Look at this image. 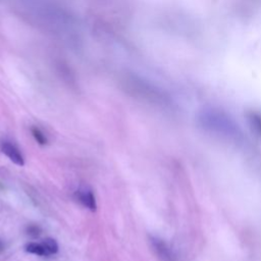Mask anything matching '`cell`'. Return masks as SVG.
Instances as JSON below:
<instances>
[{
	"instance_id": "obj_1",
	"label": "cell",
	"mask_w": 261,
	"mask_h": 261,
	"mask_svg": "<svg viewBox=\"0 0 261 261\" xmlns=\"http://www.w3.org/2000/svg\"><path fill=\"white\" fill-rule=\"evenodd\" d=\"M1 151L3 153L12 160L14 163H16L19 167H23L25 165V161L23 158V155L19 153V149L8 142H3L1 144Z\"/></svg>"
},
{
	"instance_id": "obj_2",
	"label": "cell",
	"mask_w": 261,
	"mask_h": 261,
	"mask_svg": "<svg viewBox=\"0 0 261 261\" xmlns=\"http://www.w3.org/2000/svg\"><path fill=\"white\" fill-rule=\"evenodd\" d=\"M77 198L78 200L84 205L86 207H88L91 211L96 210V200L93 193L88 190V189H82L78 191L77 193Z\"/></svg>"
},
{
	"instance_id": "obj_3",
	"label": "cell",
	"mask_w": 261,
	"mask_h": 261,
	"mask_svg": "<svg viewBox=\"0 0 261 261\" xmlns=\"http://www.w3.org/2000/svg\"><path fill=\"white\" fill-rule=\"evenodd\" d=\"M248 121L253 132L258 136H261V114L258 112L249 113Z\"/></svg>"
},
{
	"instance_id": "obj_4",
	"label": "cell",
	"mask_w": 261,
	"mask_h": 261,
	"mask_svg": "<svg viewBox=\"0 0 261 261\" xmlns=\"http://www.w3.org/2000/svg\"><path fill=\"white\" fill-rule=\"evenodd\" d=\"M41 244L43 245V247H44V249H45L46 256L53 255V254L57 253V251H58V245H57L56 241L54 240V239L47 238V239H45V240H43L41 242Z\"/></svg>"
},
{
	"instance_id": "obj_5",
	"label": "cell",
	"mask_w": 261,
	"mask_h": 261,
	"mask_svg": "<svg viewBox=\"0 0 261 261\" xmlns=\"http://www.w3.org/2000/svg\"><path fill=\"white\" fill-rule=\"evenodd\" d=\"M26 251L39 256H46L45 249L41 243H30L26 246Z\"/></svg>"
},
{
	"instance_id": "obj_6",
	"label": "cell",
	"mask_w": 261,
	"mask_h": 261,
	"mask_svg": "<svg viewBox=\"0 0 261 261\" xmlns=\"http://www.w3.org/2000/svg\"><path fill=\"white\" fill-rule=\"evenodd\" d=\"M154 247L158 251L159 255L161 256V258H165L166 260H169L170 257V251L168 250V248L166 246L165 243H162L160 240H155L154 241Z\"/></svg>"
},
{
	"instance_id": "obj_7",
	"label": "cell",
	"mask_w": 261,
	"mask_h": 261,
	"mask_svg": "<svg viewBox=\"0 0 261 261\" xmlns=\"http://www.w3.org/2000/svg\"><path fill=\"white\" fill-rule=\"evenodd\" d=\"M32 134L40 145H45L47 143V140H46L45 136L43 135V133L38 128H32Z\"/></svg>"
},
{
	"instance_id": "obj_8",
	"label": "cell",
	"mask_w": 261,
	"mask_h": 261,
	"mask_svg": "<svg viewBox=\"0 0 261 261\" xmlns=\"http://www.w3.org/2000/svg\"><path fill=\"white\" fill-rule=\"evenodd\" d=\"M40 233V230H39V227L38 226H34V225H32L28 228V234L33 236V237H37Z\"/></svg>"
}]
</instances>
